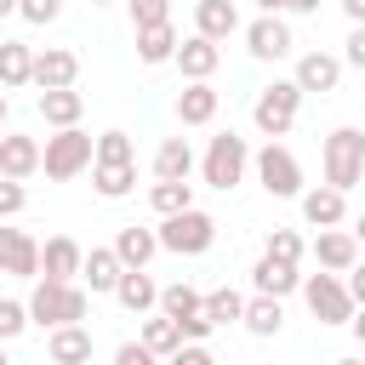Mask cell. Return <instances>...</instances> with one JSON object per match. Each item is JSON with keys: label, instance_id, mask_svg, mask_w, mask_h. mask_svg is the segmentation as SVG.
<instances>
[{"label": "cell", "instance_id": "cell-25", "mask_svg": "<svg viewBox=\"0 0 365 365\" xmlns=\"http://www.w3.org/2000/svg\"><path fill=\"white\" fill-rule=\"evenodd\" d=\"M114 257H120V268H148V257L160 251V240H154V228H137V222H125L120 234H114V245H108Z\"/></svg>", "mask_w": 365, "mask_h": 365}, {"label": "cell", "instance_id": "cell-29", "mask_svg": "<svg viewBox=\"0 0 365 365\" xmlns=\"http://www.w3.org/2000/svg\"><path fill=\"white\" fill-rule=\"evenodd\" d=\"M154 359H171L177 348H182V331H177V319H165V314H143V336H137Z\"/></svg>", "mask_w": 365, "mask_h": 365}, {"label": "cell", "instance_id": "cell-36", "mask_svg": "<svg viewBox=\"0 0 365 365\" xmlns=\"http://www.w3.org/2000/svg\"><path fill=\"white\" fill-rule=\"evenodd\" d=\"M91 165H137V148H131V137H125V131H103V137H97V154H91Z\"/></svg>", "mask_w": 365, "mask_h": 365}, {"label": "cell", "instance_id": "cell-41", "mask_svg": "<svg viewBox=\"0 0 365 365\" xmlns=\"http://www.w3.org/2000/svg\"><path fill=\"white\" fill-rule=\"evenodd\" d=\"M342 68H365V29H348V40H342Z\"/></svg>", "mask_w": 365, "mask_h": 365}, {"label": "cell", "instance_id": "cell-14", "mask_svg": "<svg viewBox=\"0 0 365 365\" xmlns=\"http://www.w3.org/2000/svg\"><path fill=\"white\" fill-rule=\"evenodd\" d=\"M297 205H302V222L308 228H342L348 222V194H336V188H302L297 194Z\"/></svg>", "mask_w": 365, "mask_h": 365}, {"label": "cell", "instance_id": "cell-48", "mask_svg": "<svg viewBox=\"0 0 365 365\" xmlns=\"http://www.w3.org/2000/svg\"><path fill=\"white\" fill-rule=\"evenodd\" d=\"M285 6H291V0H257V11H262V17H285Z\"/></svg>", "mask_w": 365, "mask_h": 365}, {"label": "cell", "instance_id": "cell-22", "mask_svg": "<svg viewBox=\"0 0 365 365\" xmlns=\"http://www.w3.org/2000/svg\"><path fill=\"white\" fill-rule=\"evenodd\" d=\"M251 291L257 297H291V291H302V274L291 268V262H274V257H257V268H251Z\"/></svg>", "mask_w": 365, "mask_h": 365}, {"label": "cell", "instance_id": "cell-26", "mask_svg": "<svg viewBox=\"0 0 365 365\" xmlns=\"http://www.w3.org/2000/svg\"><path fill=\"white\" fill-rule=\"evenodd\" d=\"M34 74V46L29 40H0V91H23Z\"/></svg>", "mask_w": 365, "mask_h": 365}, {"label": "cell", "instance_id": "cell-28", "mask_svg": "<svg viewBox=\"0 0 365 365\" xmlns=\"http://www.w3.org/2000/svg\"><path fill=\"white\" fill-rule=\"evenodd\" d=\"M240 325H245L251 336H279V325H285V302H279V297H245Z\"/></svg>", "mask_w": 365, "mask_h": 365}, {"label": "cell", "instance_id": "cell-31", "mask_svg": "<svg viewBox=\"0 0 365 365\" xmlns=\"http://www.w3.org/2000/svg\"><path fill=\"white\" fill-rule=\"evenodd\" d=\"M160 314H165V319H188V314H205V291H194L188 279H177V285H160Z\"/></svg>", "mask_w": 365, "mask_h": 365}, {"label": "cell", "instance_id": "cell-20", "mask_svg": "<svg viewBox=\"0 0 365 365\" xmlns=\"http://www.w3.org/2000/svg\"><path fill=\"white\" fill-rule=\"evenodd\" d=\"M114 302H120L125 314H137V319H143V314H154V308H160V285L148 279V268H125V274H120V285H114Z\"/></svg>", "mask_w": 365, "mask_h": 365}, {"label": "cell", "instance_id": "cell-27", "mask_svg": "<svg viewBox=\"0 0 365 365\" xmlns=\"http://www.w3.org/2000/svg\"><path fill=\"white\" fill-rule=\"evenodd\" d=\"M80 114H86V97L68 86V91H40V120L46 125H57V131H68V125H80Z\"/></svg>", "mask_w": 365, "mask_h": 365}, {"label": "cell", "instance_id": "cell-56", "mask_svg": "<svg viewBox=\"0 0 365 365\" xmlns=\"http://www.w3.org/2000/svg\"><path fill=\"white\" fill-rule=\"evenodd\" d=\"M0 40H6V34H0Z\"/></svg>", "mask_w": 365, "mask_h": 365}, {"label": "cell", "instance_id": "cell-5", "mask_svg": "<svg viewBox=\"0 0 365 365\" xmlns=\"http://www.w3.org/2000/svg\"><path fill=\"white\" fill-rule=\"evenodd\" d=\"M297 114H302V91H297V80H274V86H262L257 103H251V125H257L268 143H279V137L297 125Z\"/></svg>", "mask_w": 365, "mask_h": 365}, {"label": "cell", "instance_id": "cell-54", "mask_svg": "<svg viewBox=\"0 0 365 365\" xmlns=\"http://www.w3.org/2000/svg\"><path fill=\"white\" fill-rule=\"evenodd\" d=\"M0 365H11V359H6V342H0Z\"/></svg>", "mask_w": 365, "mask_h": 365}, {"label": "cell", "instance_id": "cell-2", "mask_svg": "<svg viewBox=\"0 0 365 365\" xmlns=\"http://www.w3.org/2000/svg\"><path fill=\"white\" fill-rule=\"evenodd\" d=\"M154 240H160V251H171V257H205V251L217 245V217L200 211V205H188V211H177V217H160Z\"/></svg>", "mask_w": 365, "mask_h": 365}, {"label": "cell", "instance_id": "cell-42", "mask_svg": "<svg viewBox=\"0 0 365 365\" xmlns=\"http://www.w3.org/2000/svg\"><path fill=\"white\" fill-rule=\"evenodd\" d=\"M165 365H217V359H211V348H205V342H182Z\"/></svg>", "mask_w": 365, "mask_h": 365}, {"label": "cell", "instance_id": "cell-11", "mask_svg": "<svg viewBox=\"0 0 365 365\" xmlns=\"http://www.w3.org/2000/svg\"><path fill=\"white\" fill-rule=\"evenodd\" d=\"M80 262H86V245L74 234H51L40 245V279H57V285H74L80 279Z\"/></svg>", "mask_w": 365, "mask_h": 365}, {"label": "cell", "instance_id": "cell-45", "mask_svg": "<svg viewBox=\"0 0 365 365\" xmlns=\"http://www.w3.org/2000/svg\"><path fill=\"white\" fill-rule=\"evenodd\" d=\"M342 285H348V297H354V308H365V257L342 274Z\"/></svg>", "mask_w": 365, "mask_h": 365}, {"label": "cell", "instance_id": "cell-19", "mask_svg": "<svg viewBox=\"0 0 365 365\" xmlns=\"http://www.w3.org/2000/svg\"><path fill=\"white\" fill-rule=\"evenodd\" d=\"M120 257L108 251V245H91L86 251V262H80V285L91 291V297H114V285H120Z\"/></svg>", "mask_w": 365, "mask_h": 365}, {"label": "cell", "instance_id": "cell-38", "mask_svg": "<svg viewBox=\"0 0 365 365\" xmlns=\"http://www.w3.org/2000/svg\"><path fill=\"white\" fill-rule=\"evenodd\" d=\"M23 331H29V302L0 297V342H11V336H23Z\"/></svg>", "mask_w": 365, "mask_h": 365}, {"label": "cell", "instance_id": "cell-52", "mask_svg": "<svg viewBox=\"0 0 365 365\" xmlns=\"http://www.w3.org/2000/svg\"><path fill=\"white\" fill-rule=\"evenodd\" d=\"M11 11H17V0H0V17H11Z\"/></svg>", "mask_w": 365, "mask_h": 365}, {"label": "cell", "instance_id": "cell-8", "mask_svg": "<svg viewBox=\"0 0 365 365\" xmlns=\"http://www.w3.org/2000/svg\"><path fill=\"white\" fill-rule=\"evenodd\" d=\"M302 302L319 325H348L354 319V297H348L342 274H302Z\"/></svg>", "mask_w": 365, "mask_h": 365}, {"label": "cell", "instance_id": "cell-44", "mask_svg": "<svg viewBox=\"0 0 365 365\" xmlns=\"http://www.w3.org/2000/svg\"><path fill=\"white\" fill-rule=\"evenodd\" d=\"M114 365H160V359H154L143 342H120V348H114Z\"/></svg>", "mask_w": 365, "mask_h": 365}, {"label": "cell", "instance_id": "cell-6", "mask_svg": "<svg viewBox=\"0 0 365 365\" xmlns=\"http://www.w3.org/2000/svg\"><path fill=\"white\" fill-rule=\"evenodd\" d=\"M91 154H97V137H86L80 125H68V131H51L40 143V171L51 182H68V177H80L91 165Z\"/></svg>", "mask_w": 365, "mask_h": 365}, {"label": "cell", "instance_id": "cell-39", "mask_svg": "<svg viewBox=\"0 0 365 365\" xmlns=\"http://www.w3.org/2000/svg\"><path fill=\"white\" fill-rule=\"evenodd\" d=\"M17 17L23 23H57L63 17V0H17Z\"/></svg>", "mask_w": 365, "mask_h": 365}, {"label": "cell", "instance_id": "cell-9", "mask_svg": "<svg viewBox=\"0 0 365 365\" xmlns=\"http://www.w3.org/2000/svg\"><path fill=\"white\" fill-rule=\"evenodd\" d=\"M240 34H245V51H251L257 63H279V57H291V51H297V40H291V23H285V17H251Z\"/></svg>", "mask_w": 365, "mask_h": 365}, {"label": "cell", "instance_id": "cell-43", "mask_svg": "<svg viewBox=\"0 0 365 365\" xmlns=\"http://www.w3.org/2000/svg\"><path fill=\"white\" fill-rule=\"evenodd\" d=\"M177 331H182V342H205V336H211L217 325H211L205 314H188V319H177Z\"/></svg>", "mask_w": 365, "mask_h": 365}, {"label": "cell", "instance_id": "cell-17", "mask_svg": "<svg viewBox=\"0 0 365 365\" xmlns=\"http://www.w3.org/2000/svg\"><path fill=\"white\" fill-rule=\"evenodd\" d=\"M245 23H240V6L234 0H200L194 6V34L200 40H211V46H222L228 34H240Z\"/></svg>", "mask_w": 365, "mask_h": 365}, {"label": "cell", "instance_id": "cell-12", "mask_svg": "<svg viewBox=\"0 0 365 365\" xmlns=\"http://www.w3.org/2000/svg\"><path fill=\"white\" fill-rule=\"evenodd\" d=\"M0 274L11 279H40V240L23 228H0Z\"/></svg>", "mask_w": 365, "mask_h": 365}, {"label": "cell", "instance_id": "cell-46", "mask_svg": "<svg viewBox=\"0 0 365 365\" xmlns=\"http://www.w3.org/2000/svg\"><path fill=\"white\" fill-rule=\"evenodd\" d=\"M336 6H342V17H348L354 29H365V0H336Z\"/></svg>", "mask_w": 365, "mask_h": 365}, {"label": "cell", "instance_id": "cell-40", "mask_svg": "<svg viewBox=\"0 0 365 365\" xmlns=\"http://www.w3.org/2000/svg\"><path fill=\"white\" fill-rule=\"evenodd\" d=\"M23 205H29V188L11 182V177H0V217H17Z\"/></svg>", "mask_w": 365, "mask_h": 365}, {"label": "cell", "instance_id": "cell-37", "mask_svg": "<svg viewBox=\"0 0 365 365\" xmlns=\"http://www.w3.org/2000/svg\"><path fill=\"white\" fill-rule=\"evenodd\" d=\"M125 11H131V29H160V23H171V0H125Z\"/></svg>", "mask_w": 365, "mask_h": 365}, {"label": "cell", "instance_id": "cell-30", "mask_svg": "<svg viewBox=\"0 0 365 365\" xmlns=\"http://www.w3.org/2000/svg\"><path fill=\"white\" fill-rule=\"evenodd\" d=\"M171 57H177V29H171V23H160V29H137V63L160 68V63H171Z\"/></svg>", "mask_w": 365, "mask_h": 365}, {"label": "cell", "instance_id": "cell-33", "mask_svg": "<svg viewBox=\"0 0 365 365\" xmlns=\"http://www.w3.org/2000/svg\"><path fill=\"white\" fill-rule=\"evenodd\" d=\"M240 314H245V297H240L234 285L205 291V319H211V325H240Z\"/></svg>", "mask_w": 365, "mask_h": 365}, {"label": "cell", "instance_id": "cell-18", "mask_svg": "<svg viewBox=\"0 0 365 365\" xmlns=\"http://www.w3.org/2000/svg\"><path fill=\"white\" fill-rule=\"evenodd\" d=\"M177 68H182V80L194 86V80H211L217 74V63H222V46H211V40H200V34H188V40H177V57H171Z\"/></svg>", "mask_w": 365, "mask_h": 365}, {"label": "cell", "instance_id": "cell-10", "mask_svg": "<svg viewBox=\"0 0 365 365\" xmlns=\"http://www.w3.org/2000/svg\"><path fill=\"white\" fill-rule=\"evenodd\" d=\"M74 80H80V57H74L68 46H40V51H34L29 86H40V91H68Z\"/></svg>", "mask_w": 365, "mask_h": 365}, {"label": "cell", "instance_id": "cell-34", "mask_svg": "<svg viewBox=\"0 0 365 365\" xmlns=\"http://www.w3.org/2000/svg\"><path fill=\"white\" fill-rule=\"evenodd\" d=\"M148 205H154L160 217H177V211L194 205V182H154V188H148Z\"/></svg>", "mask_w": 365, "mask_h": 365}, {"label": "cell", "instance_id": "cell-47", "mask_svg": "<svg viewBox=\"0 0 365 365\" xmlns=\"http://www.w3.org/2000/svg\"><path fill=\"white\" fill-rule=\"evenodd\" d=\"M285 11H291V17H314V11H319V0H291Z\"/></svg>", "mask_w": 365, "mask_h": 365}, {"label": "cell", "instance_id": "cell-35", "mask_svg": "<svg viewBox=\"0 0 365 365\" xmlns=\"http://www.w3.org/2000/svg\"><path fill=\"white\" fill-rule=\"evenodd\" d=\"M262 257H274V262H291V268H302V257H308V240H302L297 228H274V234H268V245H262Z\"/></svg>", "mask_w": 365, "mask_h": 365}, {"label": "cell", "instance_id": "cell-1", "mask_svg": "<svg viewBox=\"0 0 365 365\" xmlns=\"http://www.w3.org/2000/svg\"><path fill=\"white\" fill-rule=\"evenodd\" d=\"M23 302H29V325H40V331H57V325H86V308H91V297H86V285H80V279H74V285L34 279V291H29Z\"/></svg>", "mask_w": 365, "mask_h": 365}, {"label": "cell", "instance_id": "cell-50", "mask_svg": "<svg viewBox=\"0 0 365 365\" xmlns=\"http://www.w3.org/2000/svg\"><path fill=\"white\" fill-rule=\"evenodd\" d=\"M348 234H354V245H359V251H365V211H359V217H354V228H348Z\"/></svg>", "mask_w": 365, "mask_h": 365}, {"label": "cell", "instance_id": "cell-23", "mask_svg": "<svg viewBox=\"0 0 365 365\" xmlns=\"http://www.w3.org/2000/svg\"><path fill=\"white\" fill-rule=\"evenodd\" d=\"M46 354H51V365H91V331L86 325H57L46 336Z\"/></svg>", "mask_w": 365, "mask_h": 365}, {"label": "cell", "instance_id": "cell-21", "mask_svg": "<svg viewBox=\"0 0 365 365\" xmlns=\"http://www.w3.org/2000/svg\"><path fill=\"white\" fill-rule=\"evenodd\" d=\"M217 108H222V97H217L211 80H194V86L177 91V120H182V125H211Z\"/></svg>", "mask_w": 365, "mask_h": 365}, {"label": "cell", "instance_id": "cell-13", "mask_svg": "<svg viewBox=\"0 0 365 365\" xmlns=\"http://www.w3.org/2000/svg\"><path fill=\"white\" fill-rule=\"evenodd\" d=\"M34 171H40V137H29V131H0V177L29 182Z\"/></svg>", "mask_w": 365, "mask_h": 365}, {"label": "cell", "instance_id": "cell-55", "mask_svg": "<svg viewBox=\"0 0 365 365\" xmlns=\"http://www.w3.org/2000/svg\"><path fill=\"white\" fill-rule=\"evenodd\" d=\"M91 6H114V0H91Z\"/></svg>", "mask_w": 365, "mask_h": 365}, {"label": "cell", "instance_id": "cell-53", "mask_svg": "<svg viewBox=\"0 0 365 365\" xmlns=\"http://www.w3.org/2000/svg\"><path fill=\"white\" fill-rule=\"evenodd\" d=\"M336 365H365V359H336Z\"/></svg>", "mask_w": 365, "mask_h": 365}, {"label": "cell", "instance_id": "cell-15", "mask_svg": "<svg viewBox=\"0 0 365 365\" xmlns=\"http://www.w3.org/2000/svg\"><path fill=\"white\" fill-rule=\"evenodd\" d=\"M308 251H314L319 274H348V268L359 262V245H354V234H348V228H319Z\"/></svg>", "mask_w": 365, "mask_h": 365}, {"label": "cell", "instance_id": "cell-49", "mask_svg": "<svg viewBox=\"0 0 365 365\" xmlns=\"http://www.w3.org/2000/svg\"><path fill=\"white\" fill-rule=\"evenodd\" d=\"M348 331L359 336V348H365V308H354V319H348Z\"/></svg>", "mask_w": 365, "mask_h": 365}, {"label": "cell", "instance_id": "cell-24", "mask_svg": "<svg viewBox=\"0 0 365 365\" xmlns=\"http://www.w3.org/2000/svg\"><path fill=\"white\" fill-rule=\"evenodd\" d=\"M188 171H194L188 137H165V143L154 148V182H188Z\"/></svg>", "mask_w": 365, "mask_h": 365}, {"label": "cell", "instance_id": "cell-7", "mask_svg": "<svg viewBox=\"0 0 365 365\" xmlns=\"http://www.w3.org/2000/svg\"><path fill=\"white\" fill-rule=\"evenodd\" d=\"M251 171H257V182H262L268 200H297L302 194V160L285 143H262L251 154Z\"/></svg>", "mask_w": 365, "mask_h": 365}, {"label": "cell", "instance_id": "cell-4", "mask_svg": "<svg viewBox=\"0 0 365 365\" xmlns=\"http://www.w3.org/2000/svg\"><path fill=\"white\" fill-rule=\"evenodd\" d=\"M245 171H251V148H245V137L217 131V137L205 143V154H200V182L228 194V188H240V182H245Z\"/></svg>", "mask_w": 365, "mask_h": 365}, {"label": "cell", "instance_id": "cell-16", "mask_svg": "<svg viewBox=\"0 0 365 365\" xmlns=\"http://www.w3.org/2000/svg\"><path fill=\"white\" fill-rule=\"evenodd\" d=\"M291 80H297L302 97H308V91H336V80H342V57H336V51H302Z\"/></svg>", "mask_w": 365, "mask_h": 365}, {"label": "cell", "instance_id": "cell-51", "mask_svg": "<svg viewBox=\"0 0 365 365\" xmlns=\"http://www.w3.org/2000/svg\"><path fill=\"white\" fill-rule=\"evenodd\" d=\"M6 120H11V97L0 91V131H6Z\"/></svg>", "mask_w": 365, "mask_h": 365}, {"label": "cell", "instance_id": "cell-3", "mask_svg": "<svg viewBox=\"0 0 365 365\" xmlns=\"http://www.w3.org/2000/svg\"><path fill=\"white\" fill-rule=\"evenodd\" d=\"M319 165H325V188L348 194L359 177H365V131L359 125H336L319 148Z\"/></svg>", "mask_w": 365, "mask_h": 365}, {"label": "cell", "instance_id": "cell-32", "mask_svg": "<svg viewBox=\"0 0 365 365\" xmlns=\"http://www.w3.org/2000/svg\"><path fill=\"white\" fill-rule=\"evenodd\" d=\"M91 182L103 200H125L137 188V165H91Z\"/></svg>", "mask_w": 365, "mask_h": 365}]
</instances>
